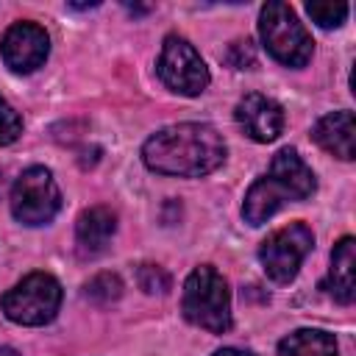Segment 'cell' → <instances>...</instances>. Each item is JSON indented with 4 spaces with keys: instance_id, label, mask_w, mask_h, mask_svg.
<instances>
[{
    "instance_id": "obj_1",
    "label": "cell",
    "mask_w": 356,
    "mask_h": 356,
    "mask_svg": "<svg viewBox=\"0 0 356 356\" xmlns=\"http://www.w3.org/2000/svg\"><path fill=\"white\" fill-rule=\"evenodd\" d=\"M142 159L153 172L200 178L214 172L225 161V142L211 125L178 122L156 131L145 142Z\"/></svg>"
},
{
    "instance_id": "obj_2",
    "label": "cell",
    "mask_w": 356,
    "mask_h": 356,
    "mask_svg": "<svg viewBox=\"0 0 356 356\" xmlns=\"http://www.w3.org/2000/svg\"><path fill=\"white\" fill-rule=\"evenodd\" d=\"M317 189L314 172L306 167V161L298 156L295 147H281L273 156L270 172L256 178L253 186L245 195L242 217L250 225L267 222L286 200H306Z\"/></svg>"
},
{
    "instance_id": "obj_3",
    "label": "cell",
    "mask_w": 356,
    "mask_h": 356,
    "mask_svg": "<svg viewBox=\"0 0 356 356\" xmlns=\"http://www.w3.org/2000/svg\"><path fill=\"white\" fill-rule=\"evenodd\" d=\"M181 312H184V317L192 325L206 328L211 334H225L231 328V292H228V281L211 264L195 267L189 273L186 284H184Z\"/></svg>"
},
{
    "instance_id": "obj_4",
    "label": "cell",
    "mask_w": 356,
    "mask_h": 356,
    "mask_svg": "<svg viewBox=\"0 0 356 356\" xmlns=\"http://www.w3.org/2000/svg\"><path fill=\"white\" fill-rule=\"evenodd\" d=\"M259 33H261L267 53L286 67H303L312 58L314 42H312L309 31L298 19V14L281 0H273L261 8Z\"/></svg>"
},
{
    "instance_id": "obj_5",
    "label": "cell",
    "mask_w": 356,
    "mask_h": 356,
    "mask_svg": "<svg viewBox=\"0 0 356 356\" xmlns=\"http://www.w3.org/2000/svg\"><path fill=\"white\" fill-rule=\"evenodd\" d=\"M3 314L19 325H44L61 306V284L50 273H31L0 300Z\"/></svg>"
},
{
    "instance_id": "obj_6",
    "label": "cell",
    "mask_w": 356,
    "mask_h": 356,
    "mask_svg": "<svg viewBox=\"0 0 356 356\" xmlns=\"http://www.w3.org/2000/svg\"><path fill=\"white\" fill-rule=\"evenodd\" d=\"M61 209V192L47 167H28L11 186V214L22 225H44Z\"/></svg>"
},
{
    "instance_id": "obj_7",
    "label": "cell",
    "mask_w": 356,
    "mask_h": 356,
    "mask_svg": "<svg viewBox=\"0 0 356 356\" xmlns=\"http://www.w3.org/2000/svg\"><path fill=\"white\" fill-rule=\"evenodd\" d=\"M312 245H314L312 228L306 222H289V225L273 231L261 242L259 261L275 284H289L298 275L303 259L312 253Z\"/></svg>"
},
{
    "instance_id": "obj_8",
    "label": "cell",
    "mask_w": 356,
    "mask_h": 356,
    "mask_svg": "<svg viewBox=\"0 0 356 356\" xmlns=\"http://www.w3.org/2000/svg\"><path fill=\"white\" fill-rule=\"evenodd\" d=\"M156 72L161 78V83L178 95L195 97L209 86V67L203 64L200 53L195 50V44H189L184 36L170 33L161 44V56L156 64Z\"/></svg>"
},
{
    "instance_id": "obj_9",
    "label": "cell",
    "mask_w": 356,
    "mask_h": 356,
    "mask_svg": "<svg viewBox=\"0 0 356 356\" xmlns=\"http://www.w3.org/2000/svg\"><path fill=\"white\" fill-rule=\"evenodd\" d=\"M50 53V36L36 22H14L0 39V56L17 75H28L44 64Z\"/></svg>"
},
{
    "instance_id": "obj_10",
    "label": "cell",
    "mask_w": 356,
    "mask_h": 356,
    "mask_svg": "<svg viewBox=\"0 0 356 356\" xmlns=\"http://www.w3.org/2000/svg\"><path fill=\"white\" fill-rule=\"evenodd\" d=\"M239 128L253 139V142H273L281 136L284 131V108L267 97V95H245L239 103H236V111H234Z\"/></svg>"
},
{
    "instance_id": "obj_11",
    "label": "cell",
    "mask_w": 356,
    "mask_h": 356,
    "mask_svg": "<svg viewBox=\"0 0 356 356\" xmlns=\"http://www.w3.org/2000/svg\"><path fill=\"white\" fill-rule=\"evenodd\" d=\"M312 136L325 153L342 161H350L356 156V120L350 111H331L320 117Z\"/></svg>"
},
{
    "instance_id": "obj_12",
    "label": "cell",
    "mask_w": 356,
    "mask_h": 356,
    "mask_svg": "<svg viewBox=\"0 0 356 356\" xmlns=\"http://www.w3.org/2000/svg\"><path fill=\"white\" fill-rule=\"evenodd\" d=\"M117 231V214L108 206H92L81 211L75 222V245L81 256H97L108 248Z\"/></svg>"
},
{
    "instance_id": "obj_13",
    "label": "cell",
    "mask_w": 356,
    "mask_h": 356,
    "mask_svg": "<svg viewBox=\"0 0 356 356\" xmlns=\"http://www.w3.org/2000/svg\"><path fill=\"white\" fill-rule=\"evenodd\" d=\"M328 295L339 303H350L356 295V242L353 236H342L331 253V270L323 284Z\"/></svg>"
},
{
    "instance_id": "obj_14",
    "label": "cell",
    "mask_w": 356,
    "mask_h": 356,
    "mask_svg": "<svg viewBox=\"0 0 356 356\" xmlns=\"http://www.w3.org/2000/svg\"><path fill=\"white\" fill-rule=\"evenodd\" d=\"M278 356H337V339L320 328H298L278 342Z\"/></svg>"
},
{
    "instance_id": "obj_15",
    "label": "cell",
    "mask_w": 356,
    "mask_h": 356,
    "mask_svg": "<svg viewBox=\"0 0 356 356\" xmlns=\"http://www.w3.org/2000/svg\"><path fill=\"white\" fill-rule=\"evenodd\" d=\"M306 11L320 28H339L348 17L345 3H306Z\"/></svg>"
},
{
    "instance_id": "obj_16",
    "label": "cell",
    "mask_w": 356,
    "mask_h": 356,
    "mask_svg": "<svg viewBox=\"0 0 356 356\" xmlns=\"http://www.w3.org/2000/svg\"><path fill=\"white\" fill-rule=\"evenodd\" d=\"M122 292V281L111 273H100L95 275L89 284H86V298L92 300H100V303H108V300H117Z\"/></svg>"
},
{
    "instance_id": "obj_17",
    "label": "cell",
    "mask_w": 356,
    "mask_h": 356,
    "mask_svg": "<svg viewBox=\"0 0 356 356\" xmlns=\"http://www.w3.org/2000/svg\"><path fill=\"white\" fill-rule=\"evenodd\" d=\"M19 134H22V120H19V114L14 111V106H11L6 97H0V147L17 142Z\"/></svg>"
},
{
    "instance_id": "obj_18",
    "label": "cell",
    "mask_w": 356,
    "mask_h": 356,
    "mask_svg": "<svg viewBox=\"0 0 356 356\" xmlns=\"http://www.w3.org/2000/svg\"><path fill=\"white\" fill-rule=\"evenodd\" d=\"M139 284H142V289L150 292V295L167 292V289H170V275H167L161 267H156V264H142V267H139Z\"/></svg>"
},
{
    "instance_id": "obj_19",
    "label": "cell",
    "mask_w": 356,
    "mask_h": 356,
    "mask_svg": "<svg viewBox=\"0 0 356 356\" xmlns=\"http://www.w3.org/2000/svg\"><path fill=\"white\" fill-rule=\"evenodd\" d=\"M214 356H253L250 350H242V348H220Z\"/></svg>"
},
{
    "instance_id": "obj_20",
    "label": "cell",
    "mask_w": 356,
    "mask_h": 356,
    "mask_svg": "<svg viewBox=\"0 0 356 356\" xmlns=\"http://www.w3.org/2000/svg\"><path fill=\"white\" fill-rule=\"evenodd\" d=\"M0 356H19L14 348H0Z\"/></svg>"
}]
</instances>
